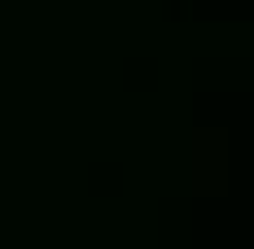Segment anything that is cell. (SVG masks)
Segmentation results:
<instances>
[{
    "label": "cell",
    "mask_w": 254,
    "mask_h": 249,
    "mask_svg": "<svg viewBox=\"0 0 254 249\" xmlns=\"http://www.w3.org/2000/svg\"><path fill=\"white\" fill-rule=\"evenodd\" d=\"M228 188V179H224V131H197V184H193V193L197 197H219Z\"/></svg>",
    "instance_id": "6da1fadb"
}]
</instances>
